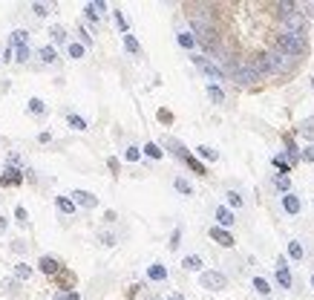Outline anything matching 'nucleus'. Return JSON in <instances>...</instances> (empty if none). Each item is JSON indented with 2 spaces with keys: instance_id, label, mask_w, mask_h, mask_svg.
<instances>
[{
  "instance_id": "f257e3e1",
  "label": "nucleus",
  "mask_w": 314,
  "mask_h": 300,
  "mask_svg": "<svg viewBox=\"0 0 314 300\" xmlns=\"http://www.w3.org/2000/svg\"><path fill=\"white\" fill-rule=\"evenodd\" d=\"M277 52H283L288 58H300L306 52V35H288V32H280L277 35Z\"/></svg>"
},
{
  "instance_id": "f03ea898",
  "label": "nucleus",
  "mask_w": 314,
  "mask_h": 300,
  "mask_svg": "<svg viewBox=\"0 0 314 300\" xmlns=\"http://www.w3.org/2000/svg\"><path fill=\"white\" fill-rule=\"evenodd\" d=\"M291 69H294V58H288V55L277 52V49L265 52V72L268 75H285Z\"/></svg>"
},
{
  "instance_id": "7ed1b4c3",
  "label": "nucleus",
  "mask_w": 314,
  "mask_h": 300,
  "mask_svg": "<svg viewBox=\"0 0 314 300\" xmlns=\"http://www.w3.org/2000/svg\"><path fill=\"white\" fill-rule=\"evenodd\" d=\"M193 64L208 75V78H216V81H222L225 78V72H222V66L216 64V61H208L205 55H193Z\"/></svg>"
},
{
  "instance_id": "20e7f679",
  "label": "nucleus",
  "mask_w": 314,
  "mask_h": 300,
  "mask_svg": "<svg viewBox=\"0 0 314 300\" xmlns=\"http://www.w3.org/2000/svg\"><path fill=\"white\" fill-rule=\"evenodd\" d=\"M199 283H202V289H211V292H219L225 289V274L222 271H202V277H199Z\"/></svg>"
},
{
  "instance_id": "39448f33",
  "label": "nucleus",
  "mask_w": 314,
  "mask_h": 300,
  "mask_svg": "<svg viewBox=\"0 0 314 300\" xmlns=\"http://www.w3.org/2000/svg\"><path fill=\"white\" fill-rule=\"evenodd\" d=\"M72 202L75 205H84V208H95L98 205V196H93L90 191H72Z\"/></svg>"
},
{
  "instance_id": "423d86ee",
  "label": "nucleus",
  "mask_w": 314,
  "mask_h": 300,
  "mask_svg": "<svg viewBox=\"0 0 314 300\" xmlns=\"http://www.w3.org/2000/svg\"><path fill=\"white\" fill-rule=\"evenodd\" d=\"M277 283H280L283 289H291V271H288V266H285V257L277 260Z\"/></svg>"
},
{
  "instance_id": "0eeeda50",
  "label": "nucleus",
  "mask_w": 314,
  "mask_h": 300,
  "mask_svg": "<svg viewBox=\"0 0 314 300\" xmlns=\"http://www.w3.org/2000/svg\"><path fill=\"white\" fill-rule=\"evenodd\" d=\"M211 240H216L222 248H231V245H234V237H231L225 228H219V225H214V228H211Z\"/></svg>"
},
{
  "instance_id": "6e6552de",
  "label": "nucleus",
  "mask_w": 314,
  "mask_h": 300,
  "mask_svg": "<svg viewBox=\"0 0 314 300\" xmlns=\"http://www.w3.org/2000/svg\"><path fill=\"white\" fill-rule=\"evenodd\" d=\"M283 208H285V214H300L303 202H300V196H294V193H283Z\"/></svg>"
},
{
  "instance_id": "1a4fd4ad",
  "label": "nucleus",
  "mask_w": 314,
  "mask_h": 300,
  "mask_svg": "<svg viewBox=\"0 0 314 300\" xmlns=\"http://www.w3.org/2000/svg\"><path fill=\"white\" fill-rule=\"evenodd\" d=\"M216 222H219V228H228V225H234L236 219H234V211L225 208V205H219L216 208Z\"/></svg>"
},
{
  "instance_id": "9d476101",
  "label": "nucleus",
  "mask_w": 314,
  "mask_h": 300,
  "mask_svg": "<svg viewBox=\"0 0 314 300\" xmlns=\"http://www.w3.org/2000/svg\"><path fill=\"white\" fill-rule=\"evenodd\" d=\"M38 266H40L43 274H58V271H61V266H58V260H55V257H40V263H38Z\"/></svg>"
},
{
  "instance_id": "9b49d317",
  "label": "nucleus",
  "mask_w": 314,
  "mask_h": 300,
  "mask_svg": "<svg viewBox=\"0 0 314 300\" xmlns=\"http://www.w3.org/2000/svg\"><path fill=\"white\" fill-rule=\"evenodd\" d=\"M176 41H179L182 49H193V46H196V35H193V32H179Z\"/></svg>"
},
{
  "instance_id": "f8f14e48",
  "label": "nucleus",
  "mask_w": 314,
  "mask_h": 300,
  "mask_svg": "<svg viewBox=\"0 0 314 300\" xmlns=\"http://www.w3.org/2000/svg\"><path fill=\"white\" fill-rule=\"evenodd\" d=\"M147 277H150V280H156V283H161V280H167V269H164V266H158V263H153V266L147 269Z\"/></svg>"
},
{
  "instance_id": "ddd939ff",
  "label": "nucleus",
  "mask_w": 314,
  "mask_h": 300,
  "mask_svg": "<svg viewBox=\"0 0 314 300\" xmlns=\"http://www.w3.org/2000/svg\"><path fill=\"white\" fill-rule=\"evenodd\" d=\"M182 266H185V271H199L202 269V257H199V254H188V257L182 260Z\"/></svg>"
},
{
  "instance_id": "4468645a",
  "label": "nucleus",
  "mask_w": 314,
  "mask_h": 300,
  "mask_svg": "<svg viewBox=\"0 0 314 300\" xmlns=\"http://www.w3.org/2000/svg\"><path fill=\"white\" fill-rule=\"evenodd\" d=\"M254 289H256V295H271V283L265 280V277H254Z\"/></svg>"
},
{
  "instance_id": "2eb2a0df",
  "label": "nucleus",
  "mask_w": 314,
  "mask_h": 300,
  "mask_svg": "<svg viewBox=\"0 0 314 300\" xmlns=\"http://www.w3.org/2000/svg\"><path fill=\"white\" fill-rule=\"evenodd\" d=\"M3 173H6V176H3V185H20V179H23L20 171H15V168H6Z\"/></svg>"
},
{
  "instance_id": "dca6fc26",
  "label": "nucleus",
  "mask_w": 314,
  "mask_h": 300,
  "mask_svg": "<svg viewBox=\"0 0 314 300\" xmlns=\"http://www.w3.org/2000/svg\"><path fill=\"white\" fill-rule=\"evenodd\" d=\"M26 43H29V35H26L23 29L12 32V46H18V49H20V46H26Z\"/></svg>"
},
{
  "instance_id": "f3484780",
  "label": "nucleus",
  "mask_w": 314,
  "mask_h": 300,
  "mask_svg": "<svg viewBox=\"0 0 314 300\" xmlns=\"http://www.w3.org/2000/svg\"><path fill=\"white\" fill-rule=\"evenodd\" d=\"M274 185H277L283 193H291V179H288L285 173H277V176H274Z\"/></svg>"
},
{
  "instance_id": "a211bd4d",
  "label": "nucleus",
  "mask_w": 314,
  "mask_h": 300,
  "mask_svg": "<svg viewBox=\"0 0 314 300\" xmlns=\"http://www.w3.org/2000/svg\"><path fill=\"white\" fill-rule=\"evenodd\" d=\"M208 95H211V101H216V104L225 101V92H222V87H216V84H208Z\"/></svg>"
},
{
  "instance_id": "6ab92c4d",
  "label": "nucleus",
  "mask_w": 314,
  "mask_h": 300,
  "mask_svg": "<svg viewBox=\"0 0 314 300\" xmlns=\"http://www.w3.org/2000/svg\"><path fill=\"white\" fill-rule=\"evenodd\" d=\"M84 49H87V46H84V43H75V41H72V43L66 46V52H69V58H84Z\"/></svg>"
},
{
  "instance_id": "aec40b11",
  "label": "nucleus",
  "mask_w": 314,
  "mask_h": 300,
  "mask_svg": "<svg viewBox=\"0 0 314 300\" xmlns=\"http://www.w3.org/2000/svg\"><path fill=\"white\" fill-rule=\"evenodd\" d=\"M124 46H127V52H133V55L141 52V46H138V41H136L133 35H124Z\"/></svg>"
},
{
  "instance_id": "412c9836",
  "label": "nucleus",
  "mask_w": 314,
  "mask_h": 300,
  "mask_svg": "<svg viewBox=\"0 0 314 300\" xmlns=\"http://www.w3.org/2000/svg\"><path fill=\"white\" fill-rule=\"evenodd\" d=\"M38 58L43 61V64H55V49H52V46H43V49L38 52Z\"/></svg>"
},
{
  "instance_id": "4be33fe9",
  "label": "nucleus",
  "mask_w": 314,
  "mask_h": 300,
  "mask_svg": "<svg viewBox=\"0 0 314 300\" xmlns=\"http://www.w3.org/2000/svg\"><path fill=\"white\" fill-rule=\"evenodd\" d=\"M196 153H199V156H202V159H208V162H214V159H216V156H219V153H216V150H214V148H208V145H202V148H196Z\"/></svg>"
},
{
  "instance_id": "5701e85b",
  "label": "nucleus",
  "mask_w": 314,
  "mask_h": 300,
  "mask_svg": "<svg viewBox=\"0 0 314 300\" xmlns=\"http://www.w3.org/2000/svg\"><path fill=\"white\" fill-rule=\"evenodd\" d=\"M173 185H176V191H179V193H185V196H190V193H193V185H190L188 179H176Z\"/></svg>"
},
{
  "instance_id": "b1692460",
  "label": "nucleus",
  "mask_w": 314,
  "mask_h": 300,
  "mask_svg": "<svg viewBox=\"0 0 314 300\" xmlns=\"http://www.w3.org/2000/svg\"><path fill=\"white\" fill-rule=\"evenodd\" d=\"M58 208H61L63 214H75V202L66 199V196H58Z\"/></svg>"
},
{
  "instance_id": "393cba45",
  "label": "nucleus",
  "mask_w": 314,
  "mask_h": 300,
  "mask_svg": "<svg viewBox=\"0 0 314 300\" xmlns=\"http://www.w3.org/2000/svg\"><path fill=\"white\" fill-rule=\"evenodd\" d=\"M144 153H147L150 159H161V156H164V153H161V148H158V145H153V142H147V145H144Z\"/></svg>"
},
{
  "instance_id": "a878e982",
  "label": "nucleus",
  "mask_w": 314,
  "mask_h": 300,
  "mask_svg": "<svg viewBox=\"0 0 314 300\" xmlns=\"http://www.w3.org/2000/svg\"><path fill=\"white\" fill-rule=\"evenodd\" d=\"M225 196H228V205H231V208H242V196H239L236 191H228Z\"/></svg>"
},
{
  "instance_id": "bb28decb",
  "label": "nucleus",
  "mask_w": 314,
  "mask_h": 300,
  "mask_svg": "<svg viewBox=\"0 0 314 300\" xmlns=\"http://www.w3.org/2000/svg\"><path fill=\"white\" fill-rule=\"evenodd\" d=\"M69 127H72V130H87V121L81 119V116H72V113H69Z\"/></svg>"
},
{
  "instance_id": "cd10ccee",
  "label": "nucleus",
  "mask_w": 314,
  "mask_h": 300,
  "mask_svg": "<svg viewBox=\"0 0 314 300\" xmlns=\"http://www.w3.org/2000/svg\"><path fill=\"white\" fill-rule=\"evenodd\" d=\"M288 254L294 257V260H303V245L294 240V242H288Z\"/></svg>"
},
{
  "instance_id": "c85d7f7f",
  "label": "nucleus",
  "mask_w": 314,
  "mask_h": 300,
  "mask_svg": "<svg viewBox=\"0 0 314 300\" xmlns=\"http://www.w3.org/2000/svg\"><path fill=\"white\" fill-rule=\"evenodd\" d=\"M274 165L280 168V173H288V171H291V162H288L285 156H274Z\"/></svg>"
},
{
  "instance_id": "c756f323",
  "label": "nucleus",
  "mask_w": 314,
  "mask_h": 300,
  "mask_svg": "<svg viewBox=\"0 0 314 300\" xmlns=\"http://www.w3.org/2000/svg\"><path fill=\"white\" fill-rule=\"evenodd\" d=\"M300 130H303V136H306V139H314V119H306Z\"/></svg>"
},
{
  "instance_id": "7c9ffc66",
  "label": "nucleus",
  "mask_w": 314,
  "mask_h": 300,
  "mask_svg": "<svg viewBox=\"0 0 314 300\" xmlns=\"http://www.w3.org/2000/svg\"><path fill=\"white\" fill-rule=\"evenodd\" d=\"M15 274H18L20 280H29V277H32V269H29V266H26V263H20V266L15 269Z\"/></svg>"
},
{
  "instance_id": "2f4dec72",
  "label": "nucleus",
  "mask_w": 314,
  "mask_h": 300,
  "mask_svg": "<svg viewBox=\"0 0 314 300\" xmlns=\"http://www.w3.org/2000/svg\"><path fill=\"white\" fill-rule=\"evenodd\" d=\"M52 41H55V43H63V41H66V32H63V26H52Z\"/></svg>"
},
{
  "instance_id": "473e14b6",
  "label": "nucleus",
  "mask_w": 314,
  "mask_h": 300,
  "mask_svg": "<svg viewBox=\"0 0 314 300\" xmlns=\"http://www.w3.org/2000/svg\"><path fill=\"white\" fill-rule=\"evenodd\" d=\"M124 159H127V162H138V159H141L138 148H127V150H124Z\"/></svg>"
},
{
  "instance_id": "72a5a7b5",
  "label": "nucleus",
  "mask_w": 314,
  "mask_h": 300,
  "mask_svg": "<svg viewBox=\"0 0 314 300\" xmlns=\"http://www.w3.org/2000/svg\"><path fill=\"white\" fill-rule=\"evenodd\" d=\"M29 110L35 113V116H40V113H43V101H40V98H32V101H29Z\"/></svg>"
},
{
  "instance_id": "f704fd0d",
  "label": "nucleus",
  "mask_w": 314,
  "mask_h": 300,
  "mask_svg": "<svg viewBox=\"0 0 314 300\" xmlns=\"http://www.w3.org/2000/svg\"><path fill=\"white\" fill-rule=\"evenodd\" d=\"M55 300H81L78 292H55Z\"/></svg>"
},
{
  "instance_id": "c9c22d12",
  "label": "nucleus",
  "mask_w": 314,
  "mask_h": 300,
  "mask_svg": "<svg viewBox=\"0 0 314 300\" xmlns=\"http://www.w3.org/2000/svg\"><path fill=\"white\" fill-rule=\"evenodd\" d=\"M116 26H118V29H121V32L127 35V18L121 15V12H116Z\"/></svg>"
},
{
  "instance_id": "e433bc0d",
  "label": "nucleus",
  "mask_w": 314,
  "mask_h": 300,
  "mask_svg": "<svg viewBox=\"0 0 314 300\" xmlns=\"http://www.w3.org/2000/svg\"><path fill=\"white\" fill-rule=\"evenodd\" d=\"M185 162H188V165H190V168H193V171H196V173H205V168H202V165H199V162H196L193 156H188Z\"/></svg>"
},
{
  "instance_id": "4c0bfd02",
  "label": "nucleus",
  "mask_w": 314,
  "mask_h": 300,
  "mask_svg": "<svg viewBox=\"0 0 314 300\" xmlns=\"http://www.w3.org/2000/svg\"><path fill=\"white\" fill-rule=\"evenodd\" d=\"M15 216H18L20 222H26V219H29V214H26V208H23V205H18V208H15Z\"/></svg>"
},
{
  "instance_id": "58836bf2",
  "label": "nucleus",
  "mask_w": 314,
  "mask_h": 300,
  "mask_svg": "<svg viewBox=\"0 0 314 300\" xmlns=\"http://www.w3.org/2000/svg\"><path fill=\"white\" fill-rule=\"evenodd\" d=\"M32 9H35V15H38V18H46V15H49V12H46V6H43V3H35V6H32Z\"/></svg>"
},
{
  "instance_id": "ea45409f",
  "label": "nucleus",
  "mask_w": 314,
  "mask_h": 300,
  "mask_svg": "<svg viewBox=\"0 0 314 300\" xmlns=\"http://www.w3.org/2000/svg\"><path fill=\"white\" fill-rule=\"evenodd\" d=\"M303 159H306V162H314V145H309V148L303 150Z\"/></svg>"
},
{
  "instance_id": "a19ab883",
  "label": "nucleus",
  "mask_w": 314,
  "mask_h": 300,
  "mask_svg": "<svg viewBox=\"0 0 314 300\" xmlns=\"http://www.w3.org/2000/svg\"><path fill=\"white\" fill-rule=\"evenodd\" d=\"M179 237H182V231L176 228V231H173V237H170V248H179Z\"/></svg>"
},
{
  "instance_id": "79ce46f5",
  "label": "nucleus",
  "mask_w": 314,
  "mask_h": 300,
  "mask_svg": "<svg viewBox=\"0 0 314 300\" xmlns=\"http://www.w3.org/2000/svg\"><path fill=\"white\" fill-rule=\"evenodd\" d=\"M29 58V46H20V49H18V61H26Z\"/></svg>"
},
{
  "instance_id": "37998d69",
  "label": "nucleus",
  "mask_w": 314,
  "mask_h": 300,
  "mask_svg": "<svg viewBox=\"0 0 314 300\" xmlns=\"http://www.w3.org/2000/svg\"><path fill=\"white\" fill-rule=\"evenodd\" d=\"M6 225H9V222H6V216H0V234L6 231Z\"/></svg>"
},
{
  "instance_id": "c03bdc74",
  "label": "nucleus",
  "mask_w": 314,
  "mask_h": 300,
  "mask_svg": "<svg viewBox=\"0 0 314 300\" xmlns=\"http://www.w3.org/2000/svg\"><path fill=\"white\" fill-rule=\"evenodd\" d=\"M167 300H185V298H182L179 292H173V295H167Z\"/></svg>"
},
{
  "instance_id": "a18cd8bd",
  "label": "nucleus",
  "mask_w": 314,
  "mask_h": 300,
  "mask_svg": "<svg viewBox=\"0 0 314 300\" xmlns=\"http://www.w3.org/2000/svg\"><path fill=\"white\" fill-rule=\"evenodd\" d=\"M312 289H314V274H312Z\"/></svg>"
},
{
  "instance_id": "49530a36",
  "label": "nucleus",
  "mask_w": 314,
  "mask_h": 300,
  "mask_svg": "<svg viewBox=\"0 0 314 300\" xmlns=\"http://www.w3.org/2000/svg\"><path fill=\"white\" fill-rule=\"evenodd\" d=\"M147 300H156V298H147Z\"/></svg>"
}]
</instances>
